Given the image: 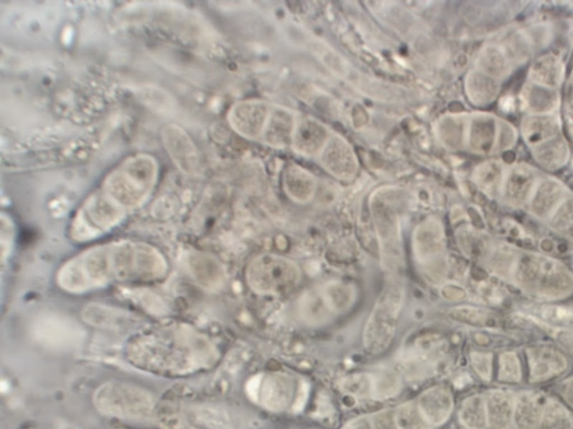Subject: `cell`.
Returning a JSON list of instances; mask_svg holds the SVG:
<instances>
[{
	"mask_svg": "<svg viewBox=\"0 0 573 429\" xmlns=\"http://www.w3.org/2000/svg\"><path fill=\"white\" fill-rule=\"evenodd\" d=\"M540 429H573L569 410L556 400L549 399Z\"/></svg>",
	"mask_w": 573,
	"mask_h": 429,
	"instance_id": "obj_20",
	"label": "cell"
},
{
	"mask_svg": "<svg viewBox=\"0 0 573 429\" xmlns=\"http://www.w3.org/2000/svg\"><path fill=\"white\" fill-rule=\"evenodd\" d=\"M300 319L309 325H321L328 322L333 317L319 289L308 291L298 301Z\"/></svg>",
	"mask_w": 573,
	"mask_h": 429,
	"instance_id": "obj_17",
	"label": "cell"
},
{
	"mask_svg": "<svg viewBox=\"0 0 573 429\" xmlns=\"http://www.w3.org/2000/svg\"><path fill=\"white\" fill-rule=\"evenodd\" d=\"M298 117L285 107H272L269 121L262 135L263 144L276 149L291 148Z\"/></svg>",
	"mask_w": 573,
	"mask_h": 429,
	"instance_id": "obj_12",
	"label": "cell"
},
{
	"mask_svg": "<svg viewBox=\"0 0 573 429\" xmlns=\"http://www.w3.org/2000/svg\"><path fill=\"white\" fill-rule=\"evenodd\" d=\"M374 429H399L397 426L394 408L379 410L372 414Z\"/></svg>",
	"mask_w": 573,
	"mask_h": 429,
	"instance_id": "obj_25",
	"label": "cell"
},
{
	"mask_svg": "<svg viewBox=\"0 0 573 429\" xmlns=\"http://www.w3.org/2000/svg\"><path fill=\"white\" fill-rule=\"evenodd\" d=\"M340 389L355 398L372 399V374H355L340 381Z\"/></svg>",
	"mask_w": 573,
	"mask_h": 429,
	"instance_id": "obj_22",
	"label": "cell"
},
{
	"mask_svg": "<svg viewBox=\"0 0 573 429\" xmlns=\"http://www.w3.org/2000/svg\"><path fill=\"white\" fill-rule=\"evenodd\" d=\"M514 280L526 293L544 299H563L573 291L572 273L548 258L523 257L515 268Z\"/></svg>",
	"mask_w": 573,
	"mask_h": 429,
	"instance_id": "obj_2",
	"label": "cell"
},
{
	"mask_svg": "<svg viewBox=\"0 0 573 429\" xmlns=\"http://www.w3.org/2000/svg\"><path fill=\"white\" fill-rule=\"evenodd\" d=\"M405 303V287L399 281L384 287L363 329V346L370 355H380L391 346Z\"/></svg>",
	"mask_w": 573,
	"mask_h": 429,
	"instance_id": "obj_1",
	"label": "cell"
},
{
	"mask_svg": "<svg viewBox=\"0 0 573 429\" xmlns=\"http://www.w3.org/2000/svg\"><path fill=\"white\" fill-rule=\"evenodd\" d=\"M342 429H374L372 415H361L351 419Z\"/></svg>",
	"mask_w": 573,
	"mask_h": 429,
	"instance_id": "obj_26",
	"label": "cell"
},
{
	"mask_svg": "<svg viewBox=\"0 0 573 429\" xmlns=\"http://www.w3.org/2000/svg\"><path fill=\"white\" fill-rule=\"evenodd\" d=\"M445 244L443 225L435 218L422 221L413 234L412 249L415 259L434 280L435 268L444 262Z\"/></svg>",
	"mask_w": 573,
	"mask_h": 429,
	"instance_id": "obj_5",
	"label": "cell"
},
{
	"mask_svg": "<svg viewBox=\"0 0 573 429\" xmlns=\"http://www.w3.org/2000/svg\"><path fill=\"white\" fill-rule=\"evenodd\" d=\"M373 218L384 270L397 272L402 263L400 219L392 206H373Z\"/></svg>",
	"mask_w": 573,
	"mask_h": 429,
	"instance_id": "obj_4",
	"label": "cell"
},
{
	"mask_svg": "<svg viewBox=\"0 0 573 429\" xmlns=\"http://www.w3.org/2000/svg\"><path fill=\"white\" fill-rule=\"evenodd\" d=\"M272 107L267 102L251 100L239 103L232 111V126L249 139H261L269 121Z\"/></svg>",
	"mask_w": 573,
	"mask_h": 429,
	"instance_id": "obj_9",
	"label": "cell"
},
{
	"mask_svg": "<svg viewBox=\"0 0 573 429\" xmlns=\"http://www.w3.org/2000/svg\"><path fill=\"white\" fill-rule=\"evenodd\" d=\"M324 300L334 315L347 312L354 305L356 290L354 285L343 281H330L318 287Z\"/></svg>",
	"mask_w": 573,
	"mask_h": 429,
	"instance_id": "obj_16",
	"label": "cell"
},
{
	"mask_svg": "<svg viewBox=\"0 0 573 429\" xmlns=\"http://www.w3.org/2000/svg\"><path fill=\"white\" fill-rule=\"evenodd\" d=\"M528 361L532 383H542L560 376L568 367L566 358L556 348L549 347L529 348Z\"/></svg>",
	"mask_w": 573,
	"mask_h": 429,
	"instance_id": "obj_11",
	"label": "cell"
},
{
	"mask_svg": "<svg viewBox=\"0 0 573 429\" xmlns=\"http://www.w3.org/2000/svg\"><path fill=\"white\" fill-rule=\"evenodd\" d=\"M294 394V379L289 375L276 372L263 377L259 402L270 412L280 413L289 408L293 403Z\"/></svg>",
	"mask_w": 573,
	"mask_h": 429,
	"instance_id": "obj_10",
	"label": "cell"
},
{
	"mask_svg": "<svg viewBox=\"0 0 573 429\" xmlns=\"http://www.w3.org/2000/svg\"><path fill=\"white\" fill-rule=\"evenodd\" d=\"M317 159L324 169L337 180L351 182L358 176V157L344 137L333 133L326 148Z\"/></svg>",
	"mask_w": 573,
	"mask_h": 429,
	"instance_id": "obj_6",
	"label": "cell"
},
{
	"mask_svg": "<svg viewBox=\"0 0 573 429\" xmlns=\"http://www.w3.org/2000/svg\"><path fill=\"white\" fill-rule=\"evenodd\" d=\"M488 428L509 429L513 425L516 397L504 390L491 391L485 397Z\"/></svg>",
	"mask_w": 573,
	"mask_h": 429,
	"instance_id": "obj_15",
	"label": "cell"
},
{
	"mask_svg": "<svg viewBox=\"0 0 573 429\" xmlns=\"http://www.w3.org/2000/svg\"><path fill=\"white\" fill-rule=\"evenodd\" d=\"M459 421L466 429H487L488 419L485 397L471 396L465 399L458 414Z\"/></svg>",
	"mask_w": 573,
	"mask_h": 429,
	"instance_id": "obj_18",
	"label": "cell"
},
{
	"mask_svg": "<svg viewBox=\"0 0 573 429\" xmlns=\"http://www.w3.org/2000/svg\"><path fill=\"white\" fill-rule=\"evenodd\" d=\"M561 393L566 402L573 407V378L562 384Z\"/></svg>",
	"mask_w": 573,
	"mask_h": 429,
	"instance_id": "obj_27",
	"label": "cell"
},
{
	"mask_svg": "<svg viewBox=\"0 0 573 429\" xmlns=\"http://www.w3.org/2000/svg\"><path fill=\"white\" fill-rule=\"evenodd\" d=\"M549 398L540 393H522L516 397L513 425L516 429H540Z\"/></svg>",
	"mask_w": 573,
	"mask_h": 429,
	"instance_id": "obj_14",
	"label": "cell"
},
{
	"mask_svg": "<svg viewBox=\"0 0 573 429\" xmlns=\"http://www.w3.org/2000/svg\"><path fill=\"white\" fill-rule=\"evenodd\" d=\"M333 133L325 124L311 116H299L291 149L300 157L318 158Z\"/></svg>",
	"mask_w": 573,
	"mask_h": 429,
	"instance_id": "obj_7",
	"label": "cell"
},
{
	"mask_svg": "<svg viewBox=\"0 0 573 429\" xmlns=\"http://www.w3.org/2000/svg\"><path fill=\"white\" fill-rule=\"evenodd\" d=\"M302 278V270L297 263L276 253L259 254L247 271L249 286L259 295L280 297L293 293Z\"/></svg>",
	"mask_w": 573,
	"mask_h": 429,
	"instance_id": "obj_3",
	"label": "cell"
},
{
	"mask_svg": "<svg viewBox=\"0 0 573 429\" xmlns=\"http://www.w3.org/2000/svg\"><path fill=\"white\" fill-rule=\"evenodd\" d=\"M397 426L399 429H434L425 417L416 402H409L394 408Z\"/></svg>",
	"mask_w": 573,
	"mask_h": 429,
	"instance_id": "obj_21",
	"label": "cell"
},
{
	"mask_svg": "<svg viewBox=\"0 0 573 429\" xmlns=\"http://www.w3.org/2000/svg\"><path fill=\"white\" fill-rule=\"evenodd\" d=\"M471 361L474 370L481 378L490 380L492 376V355L484 352H473Z\"/></svg>",
	"mask_w": 573,
	"mask_h": 429,
	"instance_id": "obj_24",
	"label": "cell"
},
{
	"mask_svg": "<svg viewBox=\"0 0 573 429\" xmlns=\"http://www.w3.org/2000/svg\"><path fill=\"white\" fill-rule=\"evenodd\" d=\"M317 180L308 169L298 164L286 165L283 174V187L286 196L298 205H307L317 192Z\"/></svg>",
	"mask_w": 573,
	"mask_h": 429,
	"instance_id": "obj_13",
	"label": "cell"
},
{
	"mask_svg": "<svg viewBox=\"0 0 573 429\" xmlns=\"http://www.w3.org/2000/svg\"><path fill=\"white\" fill-rule=\"evenodd\" d=\"M422 416L432 428L443 426L454 412L452 391L444 385H437L422 391L416 400Z\"/></svg>",
	"mask_w": 573,
	"mask_h": 429,
	"instance_id": "obj_8",
	"label": "cell"
},
{
	"mask_svg": "<svg viewBox=\"0 0 573 429\" xmlns=\"http://www.w3.org/2000/svg\"><path fill=\"white\" fill-rule=\"evenodd\" d=\"M402 386L401 376L396 370L384 369L372 374V399L378 402L397 397Z\"/></svg>",
	"mask_w": 573,
	"mask_h": 429,
	"instance_id": "obj_19",
	"label": "cell"
},
{
	"mask_svg": "<svg viewBox=\"0 0 573 429\" xmlns=\"http://www.w3.org/2000/svg\"><path fill=\"white\" fill-rule=\"evenodd\" d=\"M521 363L514 352L503 353L500 359V380L504 383H519Z\"/></svg>",
	"mask_w": 573,
	"mask_h": 429,
	"instance_id": "obj_23",
	"label": "cell"
}]
</instances>
